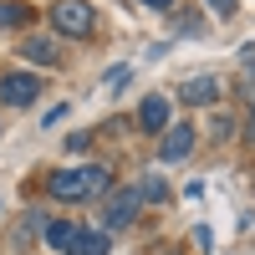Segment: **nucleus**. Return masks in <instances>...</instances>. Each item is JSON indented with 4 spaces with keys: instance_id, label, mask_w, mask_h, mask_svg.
Listing matches in <instances>:
<instances>
[{
    "instance_id": "15",
    "label": "nucleus",
    "mask_w": 255,
    "mask_h": 255,
    "mask_svg": "<svg viewBox=\"0 0 255 255\" xmlns=\"http://www.w3.org/2000/svg\"><path fill=\"white\" fill-rule=\"evenodd\" d=\"M143 5H158V10H168V5H174V0H143Z\"/></svg>"
},
{
    "instance_id": "16",
    "label": "nucleus",
    "mask_w": 255,
    "mask_h": 255,
    "mask_svg": "<svg viewBox=\"0 0 255 255\" xmlns=\"http://www.w3.org/2000/svg\"><path fill=\"white\" fill-rule=\"evenodd\" d=\"M250 133H255V108H250Z\"/></svg>"
},
{
    "instance_id": "12",
    "label": "nucleus",
    "mask_w": 255,
    "mask_h": 255,
    "mask_svg": "<svg viewBox=\"0 0 255 255\" xmlns=\"http://www.w3.org/2000/svg\"><path fill=\"white\" fill-rule=\"evenodd\" d=\"M138 194H143V199H153V204H158V199L168 194V189H163V179H143V184H138Z\"/></svg>"
},
{
    "instance_id": "10",
    "label": "nucleus",
    "mask_w": 255,
    "mask_h": 255,
    "mask_svg": "<svg viewBox=\"0 0 255 255\" xmlns=\"http://www.w3.org/2000/svg\"><path fill=\"white\" fill-rule=\"evenodd\" d=\"M72 240H77V225L72 220H51L46 225V245L51 250H72Z\"/></svg>"
},
{
    "instance_id": "7",
    "label": "nucleus",
    "mask_w": 255,
    "mask_h": 255,
    "mask_svg": "<svg viewBox=\"0 0 255 255\" xmlns=\"http://www.w3.org/2000/svg\"><path fill=\"white\" fill-rule=\"evenodd\" d=\"M138 123L148 128V133H163V128H168V97H148L143 113H138Z\"/></svg>"
},
{
    "instance_id": "9",
    "label": "nucleus",
    "mask_w": 255,
    "mask_h": 255,
    "mask_svg": "<svg viewBox=\"0 0 255 255\" xmlns=\"http://www.w3.org/2000/svg\"><path fill=\"white\" fill-rule=\"evenodd\" d=\"M72 255H108V235H102V230H77Z\"/></svg>"
},
{
    "instance_id": "14",
    "label": "nucleus",
    "mask_w": 255,
    "mask_h": 255,
    "mask_svg": "<svg viewBox=\"0 0 255 255\" xmlns=\"http://www.w3.org/2000/svg\"><path fill=\"white\" fill-rule=\"evenodd\" d=\"M215 5V15H235V0H209Z\"/></svg>"
},
{
    "instance_id": "11",
    "label": "nucleus",
    "mask_w": 255,
    "mask_h": 255,
    "mask_svg": "<svg viewBox=\"0 0 255 255\" xmlns=\"http://www.w3.org/2000/svg\"><path fill=\"white\" fill-rule=\"evenodd\" d=\"M26 15H31L26 5H15V0L5 5V0H0V26H15V20H26Z\"/></svg>"
},
{
    "instance_id": "1",
    "label": "nucleus",
    "mask_w": 255,
    "mask_h": 255,
    "mask_svg": "<svg viewBox=\"0 0 255 255\" xmlns=\"http://www.w3.org/2000/svg\"><path fill=\"white\" fill-rule=\"evenodd\" d=\"M51 199H67V204H82V199H102L108 194V168H61L51 174Z\"/></svg>"
},
{
    "instance_id": "6",
    "label": "nucleus",
    "mask_w": 255,
    "mask_h": 255,
    "mask_svg": "<svg viewBox=\"0 0 255 255\" xmlns=\"http://www.w3.org/2000/svg\"><path fill=\"white\" fill-rule=\"evenodd\" d=\"M215 97H220V82L215 77H189V82H179V102H189V108H209Z\"/></svg>"
},
{
    "instance_id": "5",
    "label": "nucleus",
    "mask_w": 255,
    "mask_h": 255,
    "mask_svg": "<svg viewBox=\"0 0 255 255\" xmlns=\"http://www.w3.org/2000/svg\"><path fill=\"white\" fill-rule=\"evenodd\" d=\"M194 128H189V123H179V128H168V138L158 143V158L163 163H179V158H189V148H194Z\"/></svg>"
},
{
    "instance_id": "3",
    "label": "nucleus",
    "mask_w": 255,
    "mask_h": 255,
    "mask_svg": "<svg viewBox=\"0 0 255 255\" xmlns=\"http://www.w3.org/2000/svg\"><path fill=\"white\" fill-rule=\"evenodd\" d=\"M138 204H143V194H138L133 184H128V189H108L102 225H108V230H128V225H133V215H138Z\"/></svg>"
},
{
    "instance_id": "13",
    "label": "nucleus",
    "mask_w": 255,
    "mask_h": 255,
    "mask_svg": "<svg viewBox=\"0 0 255 255\" xmlns=\"http://www.w3.org/2000/svg\"><path fill=\"white\" fill-rule=\"evenodd\" d=\"M209 133H215V138H230V133H235V123H230V118H215V123H209Z\"/></svg>"
},
{
    "instance_id": "2",
    "label": "nucleus",
    "mask_w": 255,
    "mask_h": 255,
    "mask_svg": "<svg viewBox=\"0 0 255 255\" xmlns=\"http://www.w3.org/2000/svg\"><path fill=\"white\" fill-rule=\"evenodd\" d=\"M92 20H97V10L87 5V0H61V5L51 10V26H56L61 36H87Z\"/></svg>"
},
{
    "instance_id": "4",
    "label": "nucleus",
    "mask_w": 255,
    "mask_h": 255,
    "mask_svg": "<svg viewBox=\"0 0 255 255\" xmlns=\"http://www.w3.org/2000/svg\"><path fill=\"white\" fill-rule=\"evenodd\" d=\"M0 97H5L10 108H26V102L41 97V77H31V72H10V77H0Z\"/></svg>"
},
{
    "instance_id": "8",
    "label": "nucleus",
    "mask_w": 255,
    "mask_h": 255,
    "mask_svg": "<svg viewBox=\"0 0 255 255\" xmlns=\"http://www.w3.org/2000/svg\"><path fill=\"white\" fill-rule=\"evenodd\" d=\"M20 56H26V61H36V67H56V46H51L46 36H31L26 46H20Z\"/></svg>"
}]
</instances>
